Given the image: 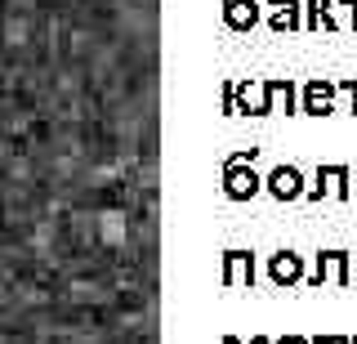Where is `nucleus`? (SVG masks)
Listing matches in <instances>:
<instances>
[{"instance_id":"f257e3e1","label":"nucleus","mask_w":357,"mask_h":344,"mask_svg":"<svg viewBox=\"0 0 357 344\" xmlns=\"http://www.w3.org/2000/svg\"><path fill=\"white\" fill-rule=\"evenodd\" d=\"M331 188H335V197H344V202L353 197V170H349V165H321V170H317L312 197L321 202V193H331Z\"/></svg>"},{"instance_id":"f03ea898","label":"nucleus","mask_w":357,"mask_h":344,"mask_svg":"<svg viewBox=\"0 0 357 344\" xmlns=\"http://www.w3.org/2000/svg\"><path fill=\"white\" fill-rule=\"evenodd\" d=\"M321 277H335L340 286H349V282H353V273H349V250H326V255H317V273H312V282L321 286Z\"/></svg>"},{"instance_id":"7ed1b4c3","label":"nucleus","mask_w":357,"mask_h":344,"mask_svg":"<svg viewBox=\"0 0 357 344\" xmlns=\"http://www.w3.org/2000/svg\"><path fill=\"white\" fill-rule=\"evenodd\" d=\"M304 107H308L312 117H331V112H335V85L312 81L308 90H304Z\"/></svg>"},{"instance_id":"20e7f679","label":"nucleus","mask_w":357,"mask_h":344,"mask_svg":"<svg viewBox=\"0 0 357 344\" xmlns=\"http://www.w3.org/2000/svg\"><path fill=\"white\" fill-rule=\"evenodd\" d=\"M268 188H273V197H282V202H295L299 193H304V179H299V170H290V165H282V170L268 179Z\"/></svg>"},{"instance_id":"39448f33","label":"nucleus","mask_w":357,"mask_h":344,"mask_svg":"<svg viewBox=\"0 0 357 344\" xmlns=\"http://www.w3.org/2000/svg\"><path fill=\"white\" fill-rule=\"evenodd\" d=\"M299 273H304V264H299V255H277V260H273V277H277V282H295V277Z\"/></svg>"},{"instance_id":"423d86ee","label":"nucleus","mask_w":357,"mask_h":344,"mask_svg":"<svg viewBox=\"0 0 357 344\" xmlns=\"http://www.w3.org/2000/svg\"><path fill=\"white\" fill-rule=\"evenodd\" d=\"M277 5H282V9H277V27H295L299 23V18H295V0H277Z\"/></svg>"},{"instance_id":"0eeeda50","label":"nucleus","mask_w":357,"mask_h":344,"mask_svg":"<svg viewBox=\"0 0 357 344\" xmlns=\"http://www.w3.org/2000/svg\"><path fill=\"white\" fill-rule=\"evenodd\" d=\"M340 90H344V94H349V98H353V112H357V81H344V85H340Z\"/></svg>"},{"instance_id":"6e6552de","label":"nucleus","mask_w":357,"mask_h":344,"mask_svg":"<svg viewBox=\"0 0 357 344\" xmlns=\"http://www.w3.org/2000/svg\"><path fill=\"white\" fill-rule=\"evenodd\" d=\"M321 344H344V340H340V336H326V340H321Z\"/></svg>"},{"instance_id":"1a4fd4ad","label":"nucleus","mask_w":357,"mask_h":344,"mask_svg":"<svg viewBox=\"0 0 357 344\" xmlns=\"http://www.w3.org/2000/svg\"><path fill=\"white\" fill-rule=\"evenodd\" d=\"M286 344H304V340H286Z\"/></svg>"},{"instance_id":"9d476101","label":"nucleus","mask_w":357,"mask_h":344,"mask_svg":"<svg viewBox=\"0 0 357 344\" xmlns=\"http://www.w3.org/2000/svg\"><path fill=\"white\" fill-rule=\"evenodd\" d=\"M255 344H264V340H255Z\"/></svg>"},{"instance_id":"9b49d317","label":"nucleus","mask_w":357,"mask_h":344,"mask_svg":"<svg viewBox=\"0 0 357 344\" xmlns=\"http://www.w3.org/2000/svg\"><path fill=\"white\" fill-rule=\"evenodd\" d=\"M353 184H357V174H353Z\"/></svg>"},{"instance_id":"f8f14e48","label":"nucleus","mask_w":357,"mask_h":344,"mask_svg":"<svg viewBox=\"0 0 357 344\" xmlns=\"http://www.w3.org/2000/svg\"><path fill=\"white\" fill-rule=\"evenodd\" d=\"M353 344H357V340H353Z\"/></svg>"}]
</instances>
